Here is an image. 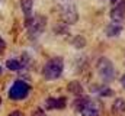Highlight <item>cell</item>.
Returning <instances> with one entry per match:
<instances>
[{
	"label": "cell",
	"mask_w": 125,
	"mask_h": 116,
	"mask_svg": "<svg viewBox=\"0 0 125 116\" xmlns=\"http://www.w3.org/2000/svg\"><path fill=\"white\" fill-rule=\"evenodd\" d=\"M62 70H64V61L62 58L55 57L52 59H50L45 65H44V70H42V74L47 80H54V78H58L61 76Z\"/></svg>",
	"instance_id": "1"
},
{
	"label": "cell",
	"mask_w": 125,
	"mask_h": 116,
	"mask_svg": "<svg viewBox=\"0 0 125 116\" xmlns=\"http://www.w3.org/2000/svg\"><path fill=\"white\" fill-rule=\"evenodd\" d=\"M96 68H97V73H99V76L102 77L103 81L111 83V81L115 80V76H116L115 67H114L112 61H109L108 58H105V57L99 58L97 64H96Z\"/></svg>",
	"instance_id": "2"
},
{
	"label": "cell",
	"mask_w": 125,
	"mask_h": 116,
	"mask_svg": "<svg viewBox=\"0 0 125 116\" xmlns=\"http://www.w3.org/2000/svg\"><path fill=\"white\" fill-rule=\"evenodd\" d=\"M26 29L29 32L31 36H38L39 33L44 32L45 25H47V19L44 16H38V15H32L31 18H26Z\"/></svg>",
	"instance_id": "3"
},
{
	"label": "cell",
	"mask_w": 125,
	"mask_h": 116,
	"mask_svg": "<svg viewBox=\"0 0 125 116\" xmlns=\"http://www.w3.org/2000/svg\"><path fill=\"white\" fill-rule=\"evenodd\" d=\"M74 105L79 107L82 116H100L99 105L93 100H90V99H80Z\"/></svg>",
	"instance_id": "4"
},
{
	"label": "cell",
	"mask_w": 125,
	"mask_h": 116,
	"mask_svg": "<svg viewBox=\"0 0 125 116\" xmlns=\"http://www.w3.org/2000/svg\"><path fill=\"white\" fill-rule=\"evenodd\" d=\"M28 93H29V86H28L25 81L18 80V81H15L13 86L10 87V90H9V97H10L12 100H22V99H25V97L28 96Z\"/></svg>",
	"instance_id": "5"
},
{
	"label": "cell",
	"mask_w": 125,
	"mask_h": 116,
	"mask_svg": "<svg viewBox=\"0 0 125 116\" xmlns=\"http://www.w3.org/2000/svg\"><path fill=\"white\" fill-rule=\"evenodd\" d=\"M60 13H61L62 19L67 23H76L77 19H79V13H77L76 6H73L70 3H64L62 4L61 7H60Z\"/></svg>",
	"instance_id": "6"
},
{
	"label": "cell",
	"mask_w": 125,
	"mask_h": 116,
	"mask_svg": "<svg viewBox=\"0 0 125 116\" xmlns=\"http://www.w3.org/2000/svg\"><path fill=\"white\" fill-rule=\"evenodd\" d=\"M111 19L115 23H119L125 19V0H118L111 12Z\"/></svg>",
	"instance_id": "7"
},
{
	"label": "cell",
	"mask_w": 125,
	"mask_h": 116,
	"mask_svg": "<svg viewBox=\"0 0 125 116\" xmlns=\"http://www.w3.org/2000/svg\"><path fill=\"white\" fill-rule=\"evenodd\" d=\"M45 107L47 109H64L65 107V99L64 97H51V99H47L45 102Z\"/></svg>",
	"instance_id": "8"
},
{
	"label": "cell",
	"mask_w": 125,
	"mask_h": 116,
	"mask_svg": "<svg viewBox=\"0 0 125 116\" xmlns=\"http://www.w3.org/2000/svg\"><path fill=\"white\" fill-rule=\"evenodd\" d=\"M90 91L97 94V96H103V97H108V96H112L114 91L109 88L108 86H102V84H97V86H92L90 87Z\"/></svg>",
	"instance_id": "9"
},
{
	"label": "cell",
	"mask_w": 125,
	"mask_h": 116,
	"mask_svg": "<svg viewBox=\"0 0 125 116\" xmlns=\"http://www.w3.org/2000/svg\"><path fill=\"white\" fill-rule=\"evenodd\" d=\"M112 112L115 115H122L125 112V99H116L112 105Z\"/></svg>",
	"instance_id": "10"
},
{
	"label": "cell",
	"mask_w": 125,
	"mask_h": 116,
	"mask_svg": "<svg viewBox=\"0 0 125 116\" xmlns=\"http://www.w3.org/2000/svg\"><path fill=\"white\" fill-rule=\"evenodd\" d=\"M121 30H122V26H121L119 23L112 22V23H109V26L106 28V35H108V36H116Z\"/></svg>",
	"instance_id": "11"
},
{
	"label": "cell",
	"mask_w": 125,
	"mask_h": 116,
	"mask_svg": "<svg viewBox=\"0 0 125 116\" xmlns=\"http://www.w3.org/2000/svg\"><path fill=\"white\" fill-rule=\"evenodd\" d=\"M21 6H22V10H23L25 16L26 18H31L32 16V7H33L32 0H21Z\"/></svg>",
	"instance_id": "12"
},
{
	"label": "cell",
	"mask_w": 125,
	"mask_h": 116,
	"mask_svg": "<svg viewBox=\"0 0 125 116\" xmlns=\"http://www.w3.org/2000/svg\"><path fill=\"white\" fill-rule=\"evenodd\" d=\"M6 67H7L9 70H12V71H19V70L22 68V64H21V61H18V59H7V61H6Z\"/></svg>",
	"instance_id": "13"
},
{
	"label": "cell",
	"mask_w": 125,
	"mask_h": 116,
	"mask_svg": "<svg viewBox=\"0 0 125 116\" xmlns=\"http://www.w3.org/2000/svg\"><path fill=\"white\" fill-rule=\"evenodd\" d=\"M68 90H70L71 93L77 94V96H80V94L83 93V88H82V86H80L77 81H71V83L68 84Z\"/></svg>",
	"instance_id": "14"
},
{
	"label": "cell",
	"mask_w": 125,
	"mask_h": 116,
	"mask_svg": "<svg viewBox=\"0 0 125 116\" xmlns=\"http://www.w3.org/2000/svg\"><path fill=\"white\" fill-rule=\"evenodd\" d=\"M9 116H25V115H23L22 112H19V110H15V112H12Z\"/></svg>",
	"instance_id": "15"
},
{
	"label": "cell",
	"mask_w": 125,
	"mask_h": 116,
	"mask_svg": "<svg viewBox=\"0 0 125 116\" xmlns=\"http://www.w3.org/2000/svg\"><path fill=\"white\" fill-rule=\"evenodd\" d=\"M4 48H6V42H4V41H3V39L0 38V52H1V51H3Z\"/></svg>",
	"instance_id": "16"
},
{
	"label": "cell",
	"mask_w": 125,
	"mask_h": 116,
	"mask_svg": "<svg viewBox=\"0 0 125 116\" xmlns=\"http://www.w3.org/2000/svg\"><path fill=\"white\" fill-rule=\"evenodd\" d=\"M121 83H122V86L125 87V74L122 76V78H121Z\"/></svg>",
	"instance_id": "17"
},
{
	"label": "cell",
	"mask_w": 125,
	"mask_h": 116,
	"mask_svg": "<svg viewBox=\"0 0 125 116\" xmlns=\"http://www.w3.org/2000/svg\"><path fill=\"white\" fill-rule=\"evenodd\" d=\"M111 1H112V3H115V1H118V0H111Z\"/></svg>",
	"instance_id": "18"
},
{
	"label": "cell",
	"mask_w": 125,
	"mask_h": 116,
	"mask_svg": "<svg viewBox=\"0 0 125 116\" xmlns=\"http://www.w3.org/2000/svg\"><path fill=\"white\" fill-rule=\"evenodd\" d=\"M0 74H1V67H0Z\"/></svg>",
	"instance_id": "19"
}]
</instances>
